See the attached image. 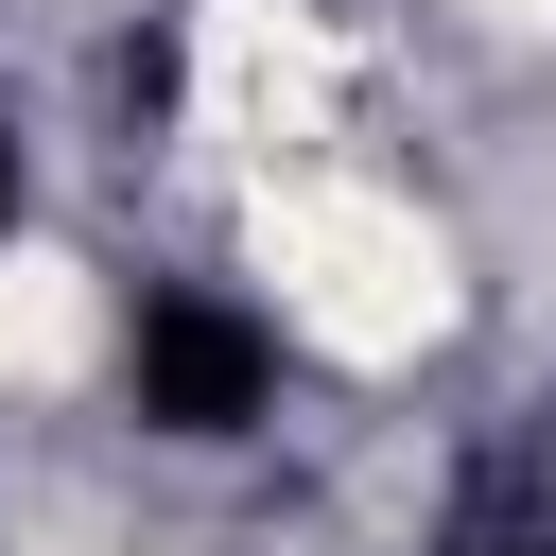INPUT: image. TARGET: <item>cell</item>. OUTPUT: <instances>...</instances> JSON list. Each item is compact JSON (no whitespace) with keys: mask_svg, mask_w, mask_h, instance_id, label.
Masks as SVG:
<instances>
[{"mask_svg":"<svg viewBox=\"0 0 556 556\" xmlns=\"http://www.w3.org/2000/svg\"><path fill=\"white\" fill-rule=\"evenodd\" d=\"M278 313L261 295H226V278H156L139 313H122V417L156 434V452H243L261 417H278Z\"/></svg>","mask_w":556,"mask_h":556,"instance_id":"1","label":"cell"},{"mask_svg":"<svg viewBox=\"0 0 556 556\" xmlns=\"http://www.w3.org/2000/svg\"><path fill=\"white\" fill-rule=\"evenodd\" d=\"M486 556H556V539H486Z\"/></svg>","mask_w":556,"mask_h":556,"instance_id":"2","label":"cell"}]
</instances>
